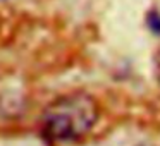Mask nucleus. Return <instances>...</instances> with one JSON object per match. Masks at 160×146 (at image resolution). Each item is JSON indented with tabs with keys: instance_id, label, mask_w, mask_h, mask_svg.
<instances>
[{
	"instance_id": "1",
	"label": "nucleus",
	"mask_w": 160,
	"mask_h": 146,
	"mask_svg": "<svg viewBox=\"0 0 160 146\" xmlns=\"http://www.w3.org/2000/svg\"><path fill=\"white\" fill-rule=\"evenodd\" d=\"M100 108L93 96L72 93L55 100L42 117V134L47 141L66 144L86 136L98 120Z\"/></svg>"
}]
</instances>
